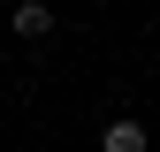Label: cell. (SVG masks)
<instances>
[{
	"instance_id": "2",
	"label": "cell",
	"mask_w": 160,
	"mask_h": 152,
	"mask_svg": "<svg viewBox=\"0 0 160 152\" xmlns=\"http://www.w3.org/2000/svg\"><path fill=\"white\" fill-rule=\"evenodd\" d=\"M99 152H152V137H145L137 114H114V122L99 129Z\"/></svg>"
},
{
	"instance_id": "1",
	"label": "cell",
	"mask_w": 160,
	"mask_h": 152,
	"mask_svg": "<svg viewBox=\"0 0 160 152\" xmlns=\"http://www.w3.org/2000/svg\"><path fill=\"white\" fill-rule=\"evenodd\" d=\"M8 31L23 38V46H46V38L61 31V23H53V8H46V0H15V15H8Z\"/></svg>"
}]
</instances>
